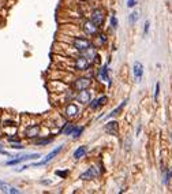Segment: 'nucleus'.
<instances>
[{"instance_id": "1", "label": "nucleus", "mask_w": 172, "mask_h": 194, "mask_svg": "<svg viewBox=\"0 0 172 194\" xmlns=\"http://www.w3.org/2000/svg\"><path fill=\"white\" fill-rule=\"evenodd\" d=\"M62 149H63V145H60V146H58V148L55 149V150H52L51 153H48V155L45 156V157L42 158L41 161L40 163H36V164H33V167H40V165H45V164H48L51 160H53V158L56 157V156L59 155V153L62 152Z\"/></svg>"}, {"instance_id": "2", "label": "nucleus", "mask_w": 172, "mask_h": 194, "mask_svg": "<svg viewBox=\"0 0 172 194\" xmlns=\"http://www.w3.org/2000/svg\"><path fill=\"white\" fill-rule=\"evenodd\" d=\"M74 64L78 71H85V70H88L90 67V60H89L88 56H79V58L75 59Z\"/></svg>"}, {"instance_id": "3", "label": "nucleus", "mask_w": 172, "mask_h": 194, "mask_svg": "<svg viewBox=\"0 0 172 194\" xmlns=\"http://www.w3.org/2000/svg\"><path fill=\"white\" fill-rule=\"evenodd\" d=\"M104 21H105L104 10H101V8H96V10H93V13H92V22H94L97 26H101L103 23H104Z\"/></svg>"}, {"instance_id": "4", "label": "nucleus", "mask_w": 172, "mask_h": 194, "mask_svg": "<svg viewBox=\"0 0 172 194\" xmlns=\"http://www.w3.org/2000/svg\"><path fill=\"white\" fill-rule=\"evenodd\" d=\"M74 47L75 49H78V51H88V49L92 48V44L88 39H82V37H78V39L74 40Z\"/></svg>"}, {"instance_id": "5", "label": "nucleus", "mask_w": 172, "mask_h": 194, "mask_svg": "<svg viewBox=\"0 0 172 194\" xmlns=\"http://www.w3.org/2000/svg\"><path fill=\"white\" fill-rule=\"evenodd\" d=\"M40 155L38 153H32V155H25V156H19L18 158H14V160H8L6 163L7 165H15V164H19L22 161H26V160H33V158H38Z\"/></svg>"}, {"instance_id": "6", "label": "nucleus", "mask_w": 172, "mask_h": 194, "mask_svg": "<svg viewBox=\"0 0 172 194\" xmlns=\"http://www.w3.org/2000/svg\"><path fill=\"white\" fill-rule=\"evenodd\" d=\"M90 85H92L90 78H79V79H77V81L74 82V87L77 90H85V89H88Z\"/></svg>"}, {"instance_id": "7", "label": "nucleus", "mask_w": 172, "mask_h": 194, "mask_svg": "<svg viewBox=\"0 0 172 194\" xmlns=\"http://www.w3.org/2000/svg\"><path fill=\"white\" fill-rule=\"evenodd\" d=\"M97 29H98V26L94 22H92V21H86L83 23V32L86 34H89V36H94L97 33Z\"/></svg>"}, {"instance_id": "8", "label": "nucleus", "mask_w": 172, "mask_h": 194, "mask_svg": "<svg viewBox=\"0 0 172 194\" xmlns=\"http://www.w3.org/2000/svg\"><path fill=\"white\" fill-rule=\"evenodd\" d=\"M96 176H98V170L96 168V167H90L88 171L83 172V174L79 176V179H82V181H89V179H94Z\"/></svg>"}, {"instance_id": "9", "label": "nucleus", "mask_w": 172, "mask_h": 194, "mask_svg": "<svg viewBox=\"0 0 172 194\" xmlns=\"http://www.w3.org/2000/svg\"><path fill=\"white\" fill-rule=\"evenodd\" d=\"M105 131L111 136H117V131H119V123L112 120V122H108L105 124Z\"/></svg>"}, {"instance_id": "10", "label": "nucleus", "mask_w": 172, "mask_h": 194, "mask_svg": "<svg viewBox=\"0 0 172 194\" xmlns=\"http://www.w3.org/2000/svg\"><path fill=\"white\" fill-rule=\"evenodd\" d=\"M90 98H92V94H90V92H88L86 89H85V90H79L78 96H77V101L82 103V104L90 103Z\"/></svg>"}, {"instance_id": "11", "label": "nucleus", "mask_w": 172, "mask_h": 194, "mask_svg": "<svg viewBox=\"0 0 172 194\" xmlns=\"http://www.w3.org/2000/svg\"><path fill=\"white\" fill-rule=\"evenodd\" d=\"M134 78H135V81L137 82H140L141 79H142V75H143V66L141 64L140 61H135L134 63Z\"/></svg>"}, {"instance_id": "12", "label": "nucleus", "mask_w": 172, "mask_h": 194, "mask_svg": "<svg viewBox=\"0 0 172 194\" xmlns=\"http://www.w3.org/2000/svg\"><path fill=\"white\" fill-rule=\"evenodd\" d=\"M0 191H3V193H8V194H19L21 191L18 190L16 187L14 186H10V184L4 183V182L0 181Z\"/></svg>"}, {"instance_id": "13", "label": "nucleus", "mask_w": 172, "mask_h": 194, "mask_svg": "<svg viewBox=\"0 0 172 194\" xmlns=\"http://www.w3.org/2000/svg\"><path fill=\"white\" fill-rule=\"evenodd\" d=\"M78 112H79V110H78V107H77L75 104H68L67 107H66V116L70 118V119H72V118L77 116Z\"/></svg>"}, {"instance_id": "14", "label": "nucleus", "mask_w": 172, "mask_h": 194, "mask_svg": "<svg viewBox=\"0 0 172 194\" xmlns=\"http://www.w3.org/2000/svg\"><path fill=\"white\" fill-rule=\"evenodd\" d=\"M107 101H108L107 96H101L100 98H96L93 103H90V108L92 110H97V108H100L101 105H104Z\"/></svg>"}, {"instance_id": "15", "label": "nucleus", "mask_w": 172, "mask_h": 194, "mask_svg": "<svg viewBox=\"0 0 172 194\" xmlns=\"http://www.w3.org/2000/svg\"><path fill=\"white\" fill-rule=\"evenodd\" d=\"M38 131H40V126L34 124V126L27 127L26 131H25V136H26L27 138H32V137H37V136H38Z\"/></svg>"}, {"instance_id": "16", "label": "nucleus", "mask_w": 172, "mask_h": 194, "mask_svg": "<svg viewBox=\"0 0 172 194\" xmlns=\"http://www.w3.org/2000/svg\"><path fill=\"white\" fill-rule=\"evenodd\" d=\"M85 153H86V146H79L78 149H75L74 152V158L75 160H79L81 157H83Z\"/></svg>"}, {"instance_id": "17", "label": "nucleus", "mask_w": 172, "mask_h": 194, "mask_svg": "<svg viewBox=\"0 0 172 194\" xmlns=\"http://www.w3.org/2000/svg\"><path fill=\"white\" fill-rule=\"evenodd\" d=\"M126 103H127V101H123V103L120 104V107H117L116 110H114V111H112V112H111V113H108L107 119H108V118H114V116H116V115H119V112H120V111H122V108H123L124 105H126Z\"/></svg>"}, {"instance_id": "18", "label": "nucleus", "mask_w": 172, "mask_h": 194, "mask_svg": "<svg viewBox=\"0 0 172 194\" xmlns=\"http://www.w3.org/2000/svg\"><path fill=\"white\" fill-rule=\"evenodd\" d=\"M74 129H75V126H74V124H71V123H66L62 131H63V133H64V134H72V131H74Z\"/></svg>"}, {"instance_id": "19", "label": "nucleus", "mask_w": 172, "mask_h": 194, "mask_svg": "<svg viewBox=\"0 0 172 194\" xmlns=\"http://www.w3.org/2000/svg\"><path fill=\"white\" fill-rule=\"evenodd\" d=\"M172 178V167L167 172H164V184H168Z\"/></svg>"}, {"instance_id": "20", "label": "nucleus", "mask_w": 172, "mask_h": 194, "mask_svg": "<svg viewBox=\"0 0 172 194\" xmlns=\"http://www.w3.org/2000/svg\"><path fill=\"white\" fill-rule=\"evenodd\" d=\"M82 131H83V127H75L74 131H72V138L74 139L79 138V136L82 134Z\"/></svg>"}, {"instance_id": "21", "label": "nucleus", "mask_w": 172, "mask_h": 194, "mask_svg": "<svg viewBox=\"0 0 172 194\" xmlns=\"http://www.w3.org/2000/svg\"><path fill=\"white\" fill-rule=\"evenodd\" d=\"M138 16H140V15H138V11H134V13L130 14V18H128V21H130L131 25H134V23L138 21Z\"/></svg>"}, {"instance_id": "22", "label": "nucleus", "mask_w": 172, "mask_h": 194, "mask_svg": "<svg viewBox=\"0 0 172 194\" xmlns=\"http://www.w3.org/2000/svg\"><path fill=\"white\" fill-rule=\"evenodd\" d=\"M101 77H103V79H105V81L108 79V77H107V66H104V67L101 68Z\"/></svg>"}, {"instance_id": "23", "label": "nucleus", "mask_w": 172, "mask_h": 194, "mask_svg": "<svg viewBox=\"0 0 172 194\" xmlns=\"http://www.w3.org/2000/svg\"><path fill=\"white\" fill-rule=\"evenodd\" d=\"M49 142H51V139H40V141H36V145H47Z\"/></svg>"}, {"instance_id": "24", "label": "nucleus", "mask_w": 172, "mask_h": 194, "mask_svg": "<svg viewBox=\"0 0 172 194\" xmlns=\"http://www.w3.org/2000/svg\"><path fill=\"white\" fill-rule=\"evenodd\" d=\"M159 92H160V84H156V92H154V100L157 101V97H159Z\"/></svg>"}, {"instance_id": "25", "label": "nucleus", "mask_w": 172, "mask_h": 194, "mask_svg": "<svg viewBox=\"0 0 172 194\" xmlns=\"http://www.w3.org/2000/svg\"><path fill=\"white\" fill-rule=\"evenodd\" d=\"M111 25H112V27H116V26H117V22H116V18H115V15L111 16Z\"/></svg>"}, {"instance_id": "26", "label": "nucleus", "mask_w": 172, "mask_h": 194, "mask_svg": "<svg viewBox=\"0 0 172 194\" xmlns=\"http://www.w3.org/2000/svg\"><path fill=\"white\" fill-rule=\"evenodd\" d=\"M137 4V0H127V7L130 8V7H134Z\"/></svg>"}, {"instance_id": "27", "label": "nucleus", "mask_w": 172, "mask_h": 194, "mask_svg": "<svg viewBox=\"0 0 172 194\" xmlns=\"http://www.w3.org/2000/svg\"><path fill=\"white\" fill-rule=\"evenodd\" d=\"M11 148H14V149H22L23 146H22V144L21 142H15V144H13V146Z\"/></svg>"}, {"instance_id": "28", "label": "nucleus", "mask_w": 172, "mask_h": 194, "mask_svg": "<svg viewBox=\"0 0 172 194\" xmlns=\"http://www.w3.org/2000/svg\"><path fill=\"white\" fill-rule=\"evenodd\" d=\"M56 174H58L59 176H62V178H66L68 172H67V171H58V172H56Z\"/></svg>"}, {"instance_id": "29", "label": "nucleus", "mask_w": 172, "mask_h": 194, "mask_svg": "<svg viewBox=\"0 0 172 194\" xmlns=\"http://www.w3.org/2000/svg\"><path fill=\"white\" fill-rule=\"evenodd\" d=\"M149 26H150L149 22H146V23H145V34H146L148 32H149Z\"/></svg>"}, {"instance_id": "30", "label": "nucleus", "mask_w": 172, "mask_h": 194, "mask_svg": "<svg viewBox=\"0 0 172 194\" xmlns=\"http://www.w3.org/2000/svg\"><path fill=\"white\" fill-rule=\"evenodd\" d=\"M0 155H8V153H7L6 150H3V149L0 148Z\"/></svg>"}]
</instances>
